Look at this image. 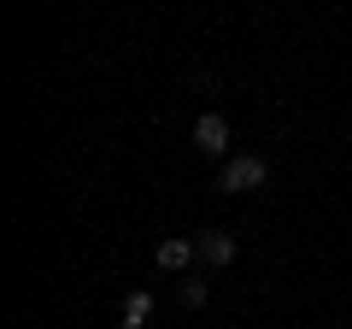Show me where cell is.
Instances as JSON below:
<instances>
[{"instance_id": "1", "label": "cell", "mask_w": 352, "mask_h": 329, "mask_svg": "<svg viewBox=\"0 0 352 329\" xmlns=\"http://www.w3.org/2000/svg\"><path fill=\"white\" fill-rule=\"evenodd\" d=\"M264 182H270V164H264L258 153H229L217 189H223V194H252V189H264Z\"/></svg>"}, {"instance_id": "2", "label": "cell", "mask_w": 352, "mask_h": 329, "mask_svg": "<svg viewBox=\"0 0 352 329\" xmlns=\"http://www.w3.org/2000/svg\"><path fill=\"white\" fill-rule=\"evenodd\" d=\"M194 147H200L206 159H223V153H229V118L223 112H206L200 124H194Z\"/></svg>"}, {"instance_id": "3", "label": "cell", "mask_w": 352, "mask_h": 329, "mask_svg": "<svg viewBox=\"0 0 352 329\" xmlns=\"http://www.w3.org/2000/svg\"><path fill=\"white\" fill-rule=\"evenodd\" d=\"M194 247H200V265H212V270L235 265V235H223V229H200Z\"/></svg>"}, {"instance_id": "4", "label": "cell", "mask_w": 352, "mask_h": 329, "mask_svg": "<svg viewBox=\"0 0 352 329\" xmlns=\"http://www.w3.org/2000/svg\"><path fill=\"white\" fill-rule=\"evenodd\" d=\"M153 259H159V270H188L194 259H200V247H194V241H182V235H164Z\"/></svg>"}, {"instance_id": "5", "label": "cell", "mask_w": 352, "mask_h": 329, "mask_svg": "<svg viewBox=\"0 0 352 329\" xmlns=\"http://www.w3.org/2000/svg\"><path fill=\"white\" fill-rule=\"evenodd\" d=\"M147 317H153V294H147V288H135V294L124 300V329H141Z\"/></svg>"}, {"instance_id": "6", "label": "cell", "mask_w": 352, "mask_h": 329, "mask_svg": "<svg viewBox=\"0 0 352 329\" xmlns=\"http://www.w3.org/2000/svg\"><path fill=\"white\" fill-rule=\"evenodd\" d=\"M182 306H206V282H200V277L182 282Z\"/></svg>"}]
</instances>
